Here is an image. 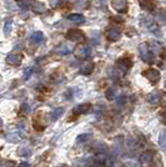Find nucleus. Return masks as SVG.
I'll list each match as a JSON object with an SVG mask.
<instances>
[{
    "label": "nucleus",
    "mask_w": 166,
    "mask_h": 167,
    "mask_svg": "<svg viewBox=\"0 0 166 167\" xmlns=\"http://www.w3.org/2000/svg\"><path fill=\"white\" fill-rule=\"evenodd\" d=\"M90 109H91L90 103H83V105H78L77 107H75L73 109V113L80 115V114H84V113L88 112Z\"/></svg>",
    "instance_id": "obj_13"
},
{
    "label": "nucleus",
    "mask_w": 166,
    "mask_h": 167,
    "mask_svg": "<svg viewBox=\"0 0 166 167\" xmlns=\"http://www.w3.org/2000/svg\"><path fill=\"white\" fill-rule=\"evenodd\" d=\"M12 22H13V20L9 19V20H7L6 22V24H4L3 32H4V35H6V36L9 35V32H11V30H12Z\"/></svg>",
    "instance_id": "obj_22"
},
{
    "label": "nucleus",
    "mask_w": 166,
    "mask_h": 167,
    "mask_svg": "<svg viewBox=\"0 0 166 167\" xmlns=\"http://www.w3.org/2000/svg\"><path fill=\"white\" fill-rule=\"evenodd\" d=\"M1 124H2V120L0 119V125H1Z\"/></svg>",
    "instance_id": "obj_31"
},
{
    "label": "nucleus",
    "mask_w": 166,
    "mask_h": 167,
    "mask_svg": "<svg viewBox=\"0 0 166 167\" xmlns=\"http://www.w3.org/2000/svg\"><path fill=\"white\" fill-rule=\"evenodd\" d=\"M139 52H140V57H141V59L144 61V62H152L153 60H154V54H152V51L149 50V48H147V45L144 44V43H142V44H140L139 46Z\"/></svg>",
    "instance_id": "obj_2"
},
{
    "label": "nucleus",
    "mask_w": 166,
    "mask_h": 167,
    "mask_svg": "<svg viewBox=\"0 0 166 167\" xmlns=\"http://www.w3.org/2000/svg\"><path fill=\"white\" fill-rule=\"evenodd\" d=\"M164 87L166 88V80H165V83H164Z\"/></svg>",
    "instance_id": "obj_32"
},
{
    "label": "nucleus",
    "mask_w": 166,
    "mask_h": 167,
    "mask_svg": "<svg viewBox=\"0 0 166 167\" xmlns=\"http://www.w3.org/2000/svg\"><path fill=\"white\" fill-rule=\"evenodd\" d=\"M66 38L68 40L75 43H83L85 41V35L80 29H70L66 34Z\"/></svg>",
    "instance_id": "obj_1"
},
{
    "label": "nucleus",
    "mask_w": 166,
    "mask_h": 167,
    "mask_svg": "<svg viewBox=\"0 0 166 167\" xmlns=\"http://www.w3.org/2000/svg\"><path fill=\"white\" fill-rule=\"evenodd\" d=\"M126 103V97L124 95H120L118 98H117V105L120 106V107H122V106H124Z\"/></svg>",
    "instance_id": "obj_25"
},
{
    "label": "nucleus",
    "mask_w": 166,
    "mask_h": 167,
    "mask_svg": "<svg viewBox=\"0 0 166 167\" xmlns=\"http://www.w3.org/2000/svg\"><path fill=\"white\" fill-rule=\"evenodd\" d=\"M89 137H91V134H83V135H80L77 138H76V142H81V141H86V140H88Z\"/></svg>",
    "instance_id": "obj_26"
},
{
    "label": "nucleus",
    "mask_w": 166,
    "mask_h": 167,
    "mask_svg": "<svg viewBox=\"0 0 166 167\" xmlns=\"http://www.w3.org/2000/svg\"><path fill=\"white\" fill-rule=\"evenodd\" d=\"M21 61H22V55L18 54H9V55H7V58H6V63L9 65H13V66L20 65L21 64Z\"/></svg>",
    "instance_id": "obj_7"
},
{
    "label": "nucleus",
    "mask_w": 166,
    "mask_h": 167,
    "mask_svg": "<svg viewBox=\"0 0 166 167\" xmlns=\"http://www.w3.org/2000/svg\"><path fill=\"white\" fill-rule=\"evenodd\" d=\"M21 167H29V165H28V163H22Z\"/></svg>",
    "instance_id": "obj_30"
},
{
    "label": "nucleus",
    "mask_w": 166,
    "mask_h": 167,
    "mask_svg": "<svg viewBox=\"0 0 166 167\" xmlns=\"http://www.w3.org/2000/svg\"><path fill=\"white\" fill-rule=\"evenodd\" d=\"M93 69H94L93 63H86L85 65L81 66V74H85V75H89V74H91V73H92Z\"/></svg>",
    "instance_id": "obj_14"
},
{
    "label": "nucleus",
    "mask_w": 166,
    "mask_h": 167,
    "mask_svg": "<svg viewBox=\"0 0 166 167\" xmlns=\"http://www.w3.org/2000/svg\"><path fill=\"white\" fill-rule=\"evenodd\" d=\"M147 100H149V103H153V105H155V103H157L159 102V95L157 94V93L153 92L150 93L149 95V97H147Z\"/></svg>",
    "instance_id": "obj_20"
},
{
    "label": "nucleus",
    "mask_w": 166,
    "mask_h": 167,
    "mask_svg": "<svg viewBox=\"0 0 166 167\" xmlns=\"http://www.w3.org/2000/svg\"><path fill=\"white\" fill-rule=\"evenodd\" d=\"M159 145L162 148H164L166 146V132L163 131L159 136Z\"/></svg>",
    "instance_id": "obj_21"
},
{
    "label": "nucleus",
    "mask_w": 166,
    "mask_h": 167,
    "mask_svg": "<svg viewBox=\"0 0 166 167\" xmlns=\"http://www.w3.org/2000/svg\"><path fill=\"white\" fill-rule=\"evenodd\" d=\"M43 34L41 32H36L34 34L32 35V37H30V39H32V41L34 43H41L43 41Z\"/></svg>",
    "instance_id": "obj_19"
},
{
    "label": "nucleus",
    "mask_w": 166,
    "mask_h": 167,
    "mask_svg": "<svg viewBox=\"0 0 166 167\" xmlns=\"http://www.w3.org/2000/svg\"><path fill=\"white\" fill-rule=\"evenodd\" d=\"M160 50V45H158V43H153L150 45V51L152 52H157Z\"/></svg>",
    "instance_id": "obj_27"
},
{
    "label": "nucleus",
    "mask_w": 166,
    "mask_h": 167,
    "mask_svg": "<svg viewBox=\"0 0 166 167\" xmlns=\"http://www.w3.org/2000/svg\"><path fill=\"white\" fill-rule=\"evenodd\" d=\"M107 38L111 41H118L120 39V32L118 29H115V28H112V29H109L107 32Z\"/></svg>",
    "instance_id": "obj_11"
},
{
    "label": "nucleus",
    "mask_w": 166,
    "mask_h": 167,
    "mask_svg": "<svg viewBox=\"0 0 166 167\" xmlns=\"http://www.w3.org/2000/svg\"><path fill=\"white\" fill-rule=\"evenodd\" d=\"M91 54V48L87 45H80L75 49V55L81 59H86Z\"/></svg>",
    "instance_id": "obj_4"
},
{
    "label": "nucleus",
    "mask_w": 166,
    "mask_h": 167,
    "mask_svg": "<svg viewBox=\"0 0 166 167\" xmlns=\"http://www.w3.org/2000/svg\"><path fill=\"white\" fill-rule=\"evenodd\" d=\"M139 2L141 4V6L144 9H146V11H152L155 7L154 3H153V0H139Z\"/></svg>",
    "instance_id": "obj_17"
},
{
    "label": "nucleus",
    "mask_w": 166,
    "mask_h": 167,
    "mask_svg": "<svg viewBox=\"0 0 166 167\" xmlns=\"http://www.w3.org/2000/svg\"><path fill=\"white\" fill-rule=\"evenodd\" d=\"M142 75H143L144 77H146L147 80L152 83H157L161 77L160 72L158 71L157 69H153V68L152 69H147L146 71L142 72Z\"/></svg>",
    "instance_id": "obj_3"
},
{
    "label": "nucleus",
    "mask_w": 166,
    "mask_h": 167,
    "mask_svg": "<svg viewBox=\"0 0 166 167\" xmlns=\"http://www.w3.org/2000/svg\"><path fill=\"white\" fill-rule=\"evenodd\" d=\"M30 9H32L35 13H39V14H41V13H44L46 11V6H45L44 3H41V2H39V1L34 0Z\"/></svg>",
    "instance_id": "obj_12"
},
{
    "label": "nucleus",
    "mask_w": 166,
    "mask_h": 167,
    "mask_svg": "<svg viewBox=\"0 0 166 167\" xmlns=\"http://www.w3.org/2000/svg\"><path fill=\"white\" fill-rule=\"evenodd\" d=\"M64 113V109L63 108H58L55 109V110H53L51 113H50V118H51V120H58V118L62 116V114Z\"/></svg>",
    "instance_id": "obj_18"
},
{
    "label": "nucleus",
    "mask_w": 166,
    "mask_h": 167,
    "mask_svg": "<svg viewBox=\"0 0 166 167\" xmlns=\"http://www.w3.org/2000/svg\"><path fill=\"white\" fill-rule=\"evenodd\" d=\"M67 19L74 24H81L85 22V17L81 14H71L67 17Z\"/></svg>",
    "instance_id": "obj_10"
},
{
    "label": "nucleus",
    "mask_w": 166,
    "mask_h": 167,
    "mask_svg": "<svg viewBox=\"0 0 166 167\" xmlns=\"http://www.w3.org/2000/svg\"><path fill=\"white\" fill-rule=\"evenodd\" d=\"M154 18H155V20L159 24H165L166 23V13L165 12H162V11L157 12L155 14Z\"/></svg>",
    "instance_id": "obj_15"
},
{
    "label": "nucleus",
    "mask_w": 166,
    "mask_h": 167,
    "mask_svg": "<svg viewBox=\"0 0 166 167\" xmlns=\"http://www.w3.org/2000/svg\"><path fill=\"white\" fill-rule=\"evenodd\" d=\"M32 1L34 0H19L18 6L21 7L22 9H24V11H27V9H30V7H32Z\"/></svg>",
    "instance_id": "obj_16"
},
{
    "label": "nucleus",
    "mask_w": 166,
    "mask_h": 167,
    "mask_svg": "<svg viewBox=\"0 0 166 167\" xmlns=\"http://www.w3.org/2000/svg\"><path fill=\"white\" fill-rule=\"evenodd\" d=\"M153 158H154V151L146 150L143 154H141V156L139 157V162L141 164H149L152 162Z\"/></svg>",
    "instance_id": "obj_8"
},
{
    "label": "nucleus",
    "mask_w": 166,
    "mask_h": 167,
    "mask_svg": "<svg viewBox=\"0 0 166 167\" xmlns=\"http://www.w3.org/2000/svg\"><path fill=\"white\" fill-rule=\"evenodd\" d=\"M71 51H72V46H70V45H67V44H63V45H61V46H58V48H55V54H60V55L69 54Z\"/></svg>",
    "instance_id": "obj_9"
},
{
    "label": "nucleus",
    "mask_w": 166,
    "mask_h": 167,
    "mask_svg": "<svg viewBox=\"0 0 166 167\" xmlns=\"http://www.w3.org/2000/svg\"><path fill=\"white\" fill-rule=\"evenodd\" d=\"M112 6L119 13H126L127 9V3L126 0H114L112 1Z\"/></svg>",
    "instance_id": "obj_5"
},
{
    "label": "nucleus",
    "mask_w": 166,
    "mask_h": 167,
    "mask_svg": "<svg viewBox=\"0 0 166 167\" xmlns=\"http://www.w3.org/2000/svg\"><path fill=\"white\" fill-rule=\"evenodd\" d=\"M6 139L9 141H11V142H18V141L20 140V137L18 135H16V133H13V134H9V135H7Z\"/></svg>",
    "instance_id": "obj_24"
},
{
    "label": "nucleus",
    "mask_w": 166,
    "mask_h": 167,
    "mask_svg": "<svg viewBox=\"0 0 166 167\" xmlns=\"http://www.w3.org/2000/svg\"><path fill=\"white\" fill-rule=\"evenodd\" d=\"M50 4H51L53 7L58 6V4H60V0H50Z\"/></svg>",
    "instance_id": "obj_29"
},
{
    "label": "nucleus",
    "mask_w": 166,
    "mask_h": 167,
    "mask_svg": "<svg viewBox=\"0 0 166 167\" xmlns=\"http://www.w3.org/2000/svg\"><path fill=\"white\" fill-rule=\"evenodd\" d=\"M117 67H118V69L120 70L122 72H126L127 70L130 69V68L132 67V62L130 59H126V58H124V59H120L117 62Z\"/></svg>",
    "instance_id": "obj_6"
},
{
    "label": "nucleus",
    "mask_w": 166,
    "mask_h": 167,
    "mask_svg": "<svg viewBox=\"0 0 166 167\" xmlns=\"http://www.w3.org/2000/svg\"><path fill=\"white\" fill-rule=\"evenodd\" d=\"M32 74V68H27V69L24 70V78L25 80H28L30 75Z\"/></svg>",
    "instance_id": "obj_28"
},
{
    "label": "nucleus",
    "mask_w": 166,
    "mask_h": 167,
    "mask_svg": "<svg viewBox=\"0 0 166 167\" xmlns=\"http://www.w3.org/2000/svg\"><path fill=\"white\" fill-rule=\"evenodd\" d=\"M106 97L108 98L109 100H113L115 97H116V91L115 89H109L108 91L106 92Z\"/></svg>",
    "instance_id": "obj_23"
}]
</instances>
